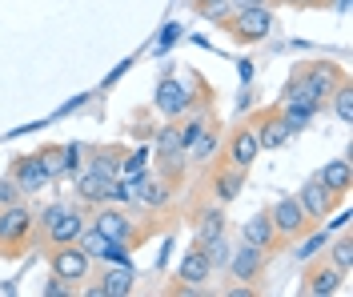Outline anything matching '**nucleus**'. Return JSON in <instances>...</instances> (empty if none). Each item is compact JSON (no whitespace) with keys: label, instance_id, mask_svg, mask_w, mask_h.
Returning a JSON list of instances; mask_svg holds the SVG:
<instances>
[{"label":"nucleus","instance_id":"obj_1","mask_svg":"<svg viewBox=\"0 0 353 297\" xmlns=\"http://www.w3.org/2000/svg\"><path fill=\"white\" fill-rule=\"evenodd\" d=\"M350 72L333 61H305L289 72L285 89H281V101L277 105H313V109H325L330 92L345 81Z\"/></svg>","mask_w":353,"mask_h":297},{"label":"nucleus","instance_id":"obj_2","mask_svg":"<svg viewBox=\"0 0 353 297\" xmlns=\"http://www.w3.org/2000/svg\"><path fill=\"white\" fill-rule=\"evenodd\" d=\"M88 225V209L81 201H52V205H44L37 213V237H41L48 249H57V245H72L77 237H81V229Z\"/></svg>","mask_w":353,"mask_h":297},{"label":"nucleus","instance_id":"obj_3","mask_svg":"<svg viewBox=\"0 0 353 297\" xmlns=\"http://www.w3.org/2000/svg\"><path fill=\"white\" fill-rule=\"evenodd\" d=\"M88 217H92L88 225H97L105 237H112L125 249L145 245V237L153 233V225H145L141 217H132V213H125V209H117V205H97V209H88Z\"/></svg>","mask_w":353,"mask_h":297},{"label":"nucleus","instance_id":"obj_4","mask_svg":"<svg viewBox=\"0 0 353 297\" xmlns=\"http://www.w3.org/2000/svg\"><path fill=\"white\" fill-rule=\"evenodd\" d=\"M37 237V213L28 209V201H12V205H0V253L4 257H17L32 245Z\"/></svg>","mask_w":353,"mask_h":297},{"label":"nucleus","instance_id":"obj_5","mask_svg":"<svg viewBox=\"0 0 353 297\" xmlns=\"http://www.w3.org/2000/svg\"><path fill=\"white\" fill-rule=\"evenodd\" d=\"M273 24H277V17H273V4H257V8H233V17L221 24L225 32H229V41L233 45H261L265 37L273 32Z\"/></svg>","mask_w":353,"mask_h":297},{"label":"nucleus","instance_id":"obj_6","mask_svg":"<svg viewBox=\"0 0 353 297\" xmlns=\"http://www.w3.org/2000/svg\"><path fill=\"white\" fill-rule=\"evenodd\" d=\"M48 274L61 277L68 289H81V281L92 277V257L77 241L72 245H57V249H48Z\"/></svg>","mask_w":353,"mask_h":297},{"label":"nucleus","instance_id":"obj_7","mask_svg":"<svg viewBox=\"0 0 353 297\" xmlns=\"http://www.w3.org/2000/svg\"><path fill=\"white\" fill-rule=\"evenodd\" d=\"M269 221H273V229H277L281 245H285V241H301L309 229H313L309 213L301 209V201H297V193H293V197H277V201L269 205Z\"/></svg>","mask_w":353,"mask_h":297},{"label":"nucleus","instance_id":"obj_8","mask_svg":"<svg viewBox=\"0 0 353 297\" xmlns=\"http://www.w3.org/2000/svg\"><path fill=\"white\" fill-rule=\"evenodd\" d=\"M249 125H253V133H257L261 153H277V149H285L289 141H293V129H289V121L281 116L277 105H273V109H261V113H253L249 116Z\"/></svg>","mask_w":353,"mask_h":297},{"label":"nucleus","instance_id":"obj_9","mask_svg":"<svg viewBox=\"0 0 353 297\" xmlns=\"http://www.w3.org/2000/svg\"><path fill=\"white\" fill-rule=\"evenodd\" d=\"M221 153H225V165H233V169L249 173V169H253V161L261 157V145H257L253 125H249V121L237 125V129L229 133V141H221Z\"/></svg>","mask_w":353,"mask_h":297},{"label":"nucleus","instance_id":"obj_10","mask_svg":"<svg viewBox=\"0 0 353 297\" xmlns=\"http://www.w3.org/2000/svg\"><path fill=\"white\" fill-rule=\"evenodd\" d=\"M8 177L17 181V189H21L24 197H37V193H44L48 185H52V177L44 173V165L37 153H21V157H12V165H8Z\"/></svg>","mask_w":353,"mask_h":297},{"label":"nucleus","instance_id":"obj_11","mask_svg":"<svg viewBox=\"0 0 353 297\" xmlns=\"http://www.w3.org/2000/svg\"><path fill=\"white\" fill-rule=\"evenodd\" d=\"M265 261H269V253L241 241V245H233V257H229L225 274L233 277V281H241V285H257L261 274H265Z\"/></svg>","mask_w":353,"mask_h":297},{"label":"nucleus","instance_id":"obj_12","mask_svg":"<svg viewBox=\"0 0 353 297\" xmlns=\"http://www.w3.org/2000/svg\"><path fill=\"white\" fill-rule=\"evenodd\" d=\"M297 201H301V209L309 213V221H313V225H321L333 209H341L345 197H337L330 185H321L317 177H313V181H305L301 189H297Z\"/></svg>","mask_w":353,"mask_h":297},{"label":"nucleus","instance_id":"obj_13","mask_svg":"<svg viewBox=\"0 0 353 297\" xmlns=\"http://www.w3.org/2000/svg\"><path fill=\"white\" fill-rule=\"evenodd\" d=\"M77 245L92 257V261H112V265H132L129 261V249L125 245H117L112 237H105L97 225H85L81 229V237H77Z\"/></svg>","mask_w":353,"mask_h":297},{"label":"nucleus","instance_id":"obj_14","mask_svg":"<svg viewBox=\"0 0 353 297\" xmlns=\"http://www.w3.org/2000/svg\"><path fill=\"white\" fill-rule=\"evenodd\" d=\"M341 281H345V274H341L337 265L313 257L309 269H305V281H301V294L305 297H333L337 289H341Z\"/></svg>","mask_w":353,"mask_h":297},{"label":"nucleus","instance_id":"obj_15","mask_svg":"<svg viewBox=\"0 0 353 297\" xmlns=\"http://www.w3.org/2000/svg\"><path fill=\"white\" fill-rule=\"evenodd\" d=\"M209 274H213V261H209V253L201 249L197 241L185 249V257H181V269H176V281H181V289H201L205 281H209Z\"/></svg>","mask_w":353,"mask_h":297},{"label":"nucleus","instance_id":"obj_16","mask_svg":"<svg viewBox=\"0 0 353 297\" xmlns=\"http://www.w3.org/2000/svg\"><path fill=\"white\" fill-rule=\"evenodd\" d=\"M72 177H77V185H72V193H77V201H81L85 209L105 205V201H109V189H112V181H117V177H101V173H92L88 165H85V169H77Z\"/></svg>","mask_w":353,"mask_h":297},{"label":"nucleus","instance_id":"obj_17","mask_svg":"<svg viewBox=\"0 0 353 297\" xmlns=\"http://www.w3.org/2000/svg\"><path fill=\"white\" fill-rule=\"evenodd\" d=\"M37 157H41L44 173H48L52 181H61V177H68V173L81 169V149H77V145H44V149H37Z\"/></svg>","mask_w":353,"mask_h":297},{"label":"nucleus","instance_id":"obj_18","mask_svg":"<svg viewBox=\"0 0 353 297\" xmlns=\"http://www.w3.org/2000/svg\"><path fill=\"white\" fill-rule=\"evenodd\" d=\"M241 241H245V245H257V249H265V253L281 245L277 229H273V221H269V209L253 213V217H245V221H241Z\"/></svg>","mask_w":353,"mask_h":297},{"label":"nucleus","instance_id":"obj_19","mask_svg":"<svg viewBox=\"0 0 353 297\" xmlns=\"http://www.w3.org/2000/svg\"><path fill=\"white\" fill-rule=\"evenodd\" d=\"M189 101H193V89H185L181 81H161V89H157V113L165 116H181L189 109Z\"/></svg>","mask_w":353,"mask_h":297},{"label":"nucleus","instance_id":"obj_20","mask_svg":"<svg viewBox=\"0 0 353 297\" xmlns=\"http://www.w3.org/2000/svg\"><path fill=\"white\" fill-rule=\"evenodd\" d=\"M241 185H245L241 169H233V165H225V161H221L217 173H213V201H217V205L237 201V197H241Z\"/></svg>","mask_w":353,"mask_h":297},{"label":"nucleus","instance_id":"obj_21","mask_svg":"<svg viewBox=\"0 0 353 297\" xmlns=\"http://www.w3.org/2000/svg\"><path fill=\"white\" fill-rule=\"evenodd\" d=\"M217 233H225V205H205L193 213V241L197 245H205L209 237H217Z\"/></svg>","mask_w":353,"mask_h":297},{"label":"nucleus","instance_id":"obj_22","mask_svg":"<svg viewBox=\"0 0 353 297\" xmlns=\"http://www.w3.org/2000/svg\"><path fill=\"white\" fill-rule=\"evenodd\" d=\"M97 289H101V297H129L137 289V269L132 265H112V269L101 274Z\"/></svg>","mask_w":353,"mask_h":297},{"label":"nucleus","instance_id":"obj_23","mask_svg":"<svg viewBox=\"0 0 353 297\" xmlns=\"http://www.w3.org/2000/svg\"><path fill=\"white\" fill-rule=\"evenodd\" d=\"M317 181L321 185H330L337 197H350V189H353V169H350V161L345 157H333L325 161V169L317 173Z\"/></svg>","mask_w":353,"mask_h":297},{"label":"nucleus","instance_id":"obj_24","mask_svg":"<svg viewBox=\"0 0 353 297\" xmlns=\"http://www.w3.org/2000/svg\"><path fill=\"white\" fill-rule=\"evenodd\" d=\"M217 153H221V129H217V125H209L205 133H197V137H193V145L185 149V157H189V161H197V165L213 161Z\"/></svg>","mask_w":353,"mask_h":297},{"label":"nucleus","instance_id":"obj_25","mask_svg":"<svg viewBox=\"0 0 353 297\" xmlns=\"http://www.w3.org/2000/svg\"><path fill=\"white\" fill-rule=\"evenodd\" d=\"M325 109H333V116H337L341 125H353V81H350V76H345V81L330 92Z\"/></svg>","mask_w":353,"mask_h":297},{"label":"nucleus","instance_id":"obj_26","mask_svg":"<svg viewBox=\"0 0 353 297\" xmlns=\"http://www.w3.org/2000/svg\"><path fill=\"white\" fill-rule=\"evenodd\" d=\"M325 249H330V257H325V261H330V265H337L341 274L350 277L353 274V237H350V233L341 229V237H337L333 245H325Z\"/></svg>","mask_w":353,"mask_h":297},{"label":"nucleus","instance_id":"obj_27","mask_svg":"<svg viewBox=\"0 0 353 297\" xmlns=\"http://www.w3.org/2000/svg\"><path fill=\"white\" fill-rule=\"evenodd\" d=\"M85 165L92 173H101V177H117V169H121V149H97V153H88Z\"/></svg>","mask_w":353,"mask_h":297},{"label":"nucleus","instance_id":"obj_28","mask_svg":"<svg viewBox=\"0 0 353 297\" xmlns=\"http://www.w3.org/2000/svg\"><path fill=\"white\" fill-rule=\"evenodd\" d=\"M201 249L209 253L213 269H225V265H229V257H233V241H229V233H217V237H209Z\"/></svg>","mask_w":353,"mask_h":297},{"label":"nucleus","instance_id":"obj_29","mask_svg":"<svg viewBox=\"0 0 353 297\" xmlns=\"http://www.w3.org/2000/svg\"><path fill=\"white\" fill-rule=\"evenodd\" d=\"M145 165H149V149L121 153V169H117V177H121V181H132V177H141V173H145Z\"/></svg>","mask_w":353,"mask_h":297},{"label":"nucleus","instance_id":"obj_30","mask_svg":"<svg viewBox=\"0 0 353 297\" xmlns=\"http://www.w3.org/2000/svg\"><path fill=\"white\" fill-rule=\"evenodd\" d=\"M305 237H309V241L301 245V249H297V257H301V261H313V257H321V249L330 245V229H325V225H313Z\"/></svg>","mask_w":353,"mask_h":297},{"label":"nucleus","instance_id":"obj_31","mask_svg":"<svg viewBox=\"0 0 353 297\" xmlns=\"http://www.w3.org/2000/svg\"><path fill=\"white\" fill-rule=\"evenodd\" d=\"M149 153H153V157H165V153H185V149H181V129H176V125H165V129L157 133V145L149 149Z\"/></svg>","mask_w":353,"mask_h":297},{"label":"nucleus","instance_id":"obj_32","mask_svg":"<svg viewBox=\"0 0 353 297\" xmlns=\"http://www.w3.org/2000/svg\"><path fill=\"white\" fill-rule=\"evenodd\" d=\"M205 21H213V24H225L229 17H233V0H213V4H205V8H197Z\"/></svg>","mask_w":353,"mask_h":297},{"label":"nucleus","instance_id":"obj_33","mask_svg":"<svg viewBox=\"0 0 353 297\" xmlns=\"http://www.w3.org/2000/svg\"><path fill=\"white\" fill-rule=\"evenodd\" d=\"M12 201H24V193L17 189L12 177H0V205H12Z\"/></svg>","mask_w":353,"mask_h":297},{"label":"nucleus","instance_id":"obj_34","mask_svg":"<svg viewBox=\"0 0 353 297\" xmlns=\"http://www.w3.org/2000/svg\"><path fill=\"white\" fill-rule=\"evenodd\" d=\"M68 294H77V289H68L61 277H52V281L44 285V297H68Z\"/></svg>","mask_w":353,"mask_h":297},{"label":"nucleus","instance_id":"obj_35","mask_svg":"<svg viewBox=\"0 0 353 297\" xmlns=\"http://www.w3.org/2000/svg\"><path fill=\"white\" fill-rule=\"evenodd\" d=\"M289 8H325V0H281Z\"/></svg>","mask_w":353,"mask_h":297},{"label":"nucleus","instance_id":"obj_36","mask_svg":"<svg viewBox=\"0 0 353 297\" xmlns=\"http://www.w3.org/2000/svg\"><path fill=\"white\" fill-rule=\"evenodd\" d=\"M176 41V28H165V37H161V41H157V48H161V52H165V48L173 45Z\"/></svg>","mask_w":353,"mask_h":297},{"label":"nucleus","instance_id":"obj_37","mask_svg":"<svg viewBox=\"0 0 353 297\" xmlns=\"http://www.w3.org/2000/svg\"><path fill=\"white\" fill-rule=\"evenodd\" d=\"M257 4H269V0H233V8H257Z\"/></svg>","mask_w":353,"mask_h":297},{"label":"nucleus","instance_id":"obj_38","mask_svg":"<svg viewBox=\"0 0 353 297\" xmlns=\"http://www.w3.org/2000/svg\"><path fill=\"white\" fill-rule=\"evenodd\" d=\"M189 4H193V8H205V4H213V0H189Z\"/></svg>","mask_w":353,"mask_h":297},{"label":"nucleus","instance_id":"obj_39","mask_svg":"<svg viewBox=\"0 0 353 297\" xmlns=\"http://www.w3.org/2000/svg\"><path fill=\"white\" fill-rule=\"evenodd\" d=\"M269 4H281V0H269Z\"/></svg>","mask_w":353,"mask_h":297},{"label":"nucleus","instance_id":"obj_40","mask_svg":"<svg viewBox=\"0 0 353 297\" xmlns=\"http://www.w3.org/2000/svg\"><path fill=\"white\" fill-rule=\"evenodd\" d=\"M325 4H330V0H325Z\"/></svg>","mask_w":353,"mask_h":297}]
</instances>
